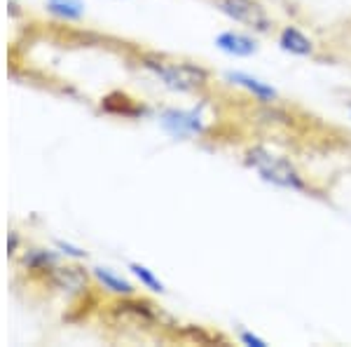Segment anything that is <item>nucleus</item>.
<instances>
[{
	"label": "nucleus",
	"mask_w": 351,
	"mask_h": 347,
	"mask_svg": "<svg viewBox=\"0 0 351 347\" xmlns=\"http://www.w3.org/2000/svg\"><path fill=\"white\" fill-rule=\"evenodd\" d=\"M47 10L66 21L82 19V14H84L82 0H47Z\"/></svg>",
	"instance_id": "obj_10"
},
{
	"label": "nucleus",
	"mask_w": 351,
	"mask_h": 347,
	"mask_svg": "<svg viewBox=\"0 0 351 347\" xmlns=\"http://www.w3.org/2000/svg\"><path fill=\"white\" fill-rule=\"evenodd\" d=\"M129 270L134 272L136 277H138V282L143 284L145 289H150V291H155V293H162L164 291V284L157 280L155 275H152V270H148L145 265H141V263H132L129 265Z\"/></svg>",
	"instance_id": "obj_11"
},
{
	"label": "nucleus",
	"mask_w": 351,
	"mask_h": 347,
	"mask_svg": "<svg viewBox=\"0 0 351 347\" xmlns=\"http://www.w3.org/2000/svg\"><path fill=\"white\" fill-rule=\"evenodd\" d=\"M228 80L234 82L237 87H243L248 94H253L258 101H265V104H271V101L279 99V92H276L271 85L258 80V78L248 76V73H241V71H230L228 73Z\"/></svg>",
	"instance_id": "obj_5"
},
{
	"label": "nucleus",
	"mask_w": 351,
	"mask_h": 347,
	"mask_svg": "<svg viewBox=\"0 0 351 347\" xmlns=\"http://www.w3.org/2000/svg\"><path fill=\"white\" fill-rule=\"evenodd\" d=\"M14 249H16V235L12 232V235H10V254H12Z\"/></svg>",
	"instance_id": "obj_15"
},
{
	"label": "nucleus",
	"mask_w": 351,
	"mask_h": 347,
	"mask_svg": "<svg viewBox=\"0 0 351 347\" xmlns=\"http://www.w3.org/2000/svg\"><path fill=\"white\" fill-rule=\"evenodd\" d=\"M218 12H223L228 19L251 28L256 33H269L274 21L260 0H213Z\"/></svg>",
	"instance_id": "obj_3"
},
{
	"label": "nucleus",
	"mask_w": 351,
	"mask_h": 347,
	"mask_svg": "<svg viewBox=\"0 0 351 347\" xmlns=\"http://www.w3.org/2000/svg\"><path fill=\"white\" fill-rule=\"evenodd\" d=\"M162 127L169 134L178 136V139H192V136H202L204 134V122L197 113L192 111H164L162 113Z\"/></svg>",
	"instance_id": "obj_4"
},
{
	"label": "nucleus",
	"mask_w": 351,
	"mask_h": 347,
	"mask_svg": "<svg viewBox=\"0 0 351 347\" xmlns=\"http://www.w3.org/2000/svg\"><path fill=\"white\" fill-rule=\"evenodd\" d=\"M24 263L28 267H38V270H45L47 265H54V256L47 251H40V249H33V251L26 254Z\"/></svg>",
	"instance_id": "obj_12"
},
{
	"label": "nucleus",
	"mask_w": 351,
	"mask_h": 347,
	"mask_svg": "<svg viewBox=\"0 0 351 347\" xmlns=\"http://www.w3.org/2000/svg\"><path fill=\"white\" fill-rule=\"evenodd\" d=\"M56 247H59V249H64V254L77 256V258H82V256H84L82 249H75V247H71V244H66V242H59V244H56Z\"/></svg>",
	"instance_id": "obj_14"
},
{
	"label": "nucleus",
	"mask_w": 351,
	"mask_h": 347,
	"mask_svg": "<svg viewBox=\"0 0 351 347\" xmlns=\"http://www.w3.org/2000/svg\"><path fill=\"white\" fill-rule=\"evenodd\" d=\"M52 282L56 284L59 289H68V291H80V289L84 287V275L77 267H54L52 272Z\"/></svg>",
	"instance_id": "obj_8"
},
{
	"label": "nucleus",
	"mask_w": 351,
	"mask_h": 347,
	"mask_svg": "<svg viewBox=\"0 0 351 347\" xmlns=\"http://www.w3.org/2000/svg\"><path fill=\"white\" fill-rule=\"evenodd\" d=\"M239 340H241L243 345H248V347H267V340H263L260 335L248 333V331H241L239 333Z\"/></svg>",
	"instance_id": "obj_13"
},
{
	"label": "nucleus",
	"mask_w": 351,
	"mask_h": 347,
	"mask_svg": "<svg viewBox=\"0 0 351 347\" xmlns=\"http://www.w3.org/2000/svg\"><path fill=\"white\" fill-rule=\"evenodd\" d=\"M94 277L104 284V289H108L112 293H120V295H132L134 293V287L129 284L127 280L117 277L115 272H110L108 267H94Z\"/></svg>",
	"instance_id": "obj_9"
},
{
	"label": "nucleus",
	"mask_w": 351,
	"mask_h": 347,
	"mask_svg": "<svg viewBox=\"0 0 351 347\" xmlns=\"http://www.w3.org/2000/svg\"><path fill=\"white\" fill-rule=\"evenodd\" d=\"M143 68L150 71L164 87L183 94H197L211 85V73L199 64L183 59H169V56H143Z\"/></svg>",
	"instance_id": "obj_1"
},
{
	"label": "nucleus",
	"mask_w": 351,
	"mask_h": 347,
	"mask_svg": "<svg viewBox=\"0 0 351 347\" xmlns=\"http://www.w3.org/2000/svg\"><path fill=\"white\" fill-rule=\"evenodd\" d=\"M279 47L288 54L295 56H311L314 54V43L304 36L298 26H284L279 31Z\"/></svg>",
	"instance_id": "obj_7"
},
{
	"label": "nucleus",
	"mask_w": 351,
	"mask_h": 347,
	"mask_svg": "<svg viewBox=\"0 0 351 347\" xmlns=\"http://www.w3.org/2000/svg\"><path fill=\"white\" fill-rule=\"evenodd\" d=\"M243 162L246 167H251L253 172L260 174V179L267 183L284 188V190H295V192H307L309 186L304 181L302 172L293 164L288 157L279 155V153L269 150L265 146H251L243 153Z\"/></svg>",
	"instance_id": "obj_2"
},
{
	"label": "nucleus",
	"mask_w": 351,
	"mask_h": 347,
	"mask_svg": "<svg viewBox=\"0 0 351 347\" xmlns=\"http://www.w3.org/2000/svg\"><path fill=\"white\" fill-rule=\"evenodd\" d=\"M218 49H223L225 54L232 56H251L258 52V43L251 36L239 31H225L216 38Z\"/></svg>",
	"instance_id": "obj_6"
}]
</instances>
